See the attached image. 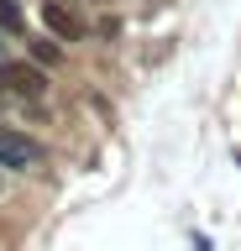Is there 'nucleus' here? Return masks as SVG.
I'll return each mask as SVG.
<instances>
[{"instance_id": "20e7f679", "label": "nucleus", "mask_w": 241, "mask_h": 251, "mask_svg": "<svg viewBox=\"0 0 241 251\" xmlns=\"http://www.w3.org/2000/svg\"><path fill=\"white\" fill-rule=\"evenodd\" d=\"M27 52H32L37 68H58V63H63V47H58V37H37V42H27Z\"/></svg>"}, {"instance_id": "f257e3e1", "label": "nucleus", "mask_w": 241, "mask_h": 251, "mask_svg": "<svg viewBox=\"0 0 241 251\" xmlns=\"http://www.w3.org/2000/svg\"><path fill=\"white\" fill-rule=\"evenodd\" d=\"M0 84L11 94H21V100H42V94H48V74H42L37 63H27V58H5L0 63Z\"/></svg>"}, {"instance_id": "7ed1b4c3", "label": "nucleus", "mask_w": 241, "mask_h": 251, "mask_svg": "<svg viewBox=\"0 0 241 251\" xmlns=\"http://www.w3.org/2000/svg\"><path fill=\"white\" fill-rule=\"evenodd\" d=\"M37 16H42V26H48L58 42H79V37H84V21L68 11V5H58V0H42V5H37Z\"/></svg>"}, {"instance_id": "39448f33", "label": "nucleus", "mask_w": 241, "mask_h": 251, "mask_svg": "<svg viewBox=\"0 0 241 251\" xmlns=\"http://www.w3.org/2000/svg\"><path fill=\"white\" fill-rule=\"evenodd\" d=\"M0 26H5V31H21V26H27V16H21L16 0H0Z\"/></svg>"}, {"instance_id": "f03ea898", "label": "nucleus", "mask_w": 241, "mask_h": 251, "mask_svg": "<svg viewBox=\"0 0 241 251\" xmlns=\"http://www.w3.org/2000/svg\"><path fill=\"white\" fill-rule=\"evenodd\" d=\"M42 162V147H37L32 136H21V131H5L0 126V168H11V173H27Z\"/></svg>"}]
</instances>
